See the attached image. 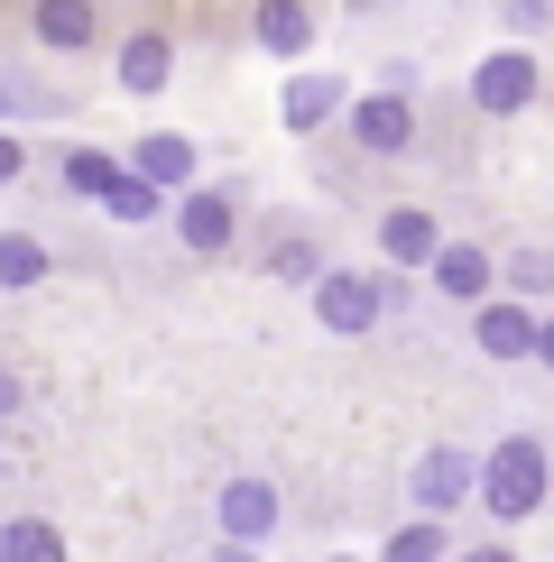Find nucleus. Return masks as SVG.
Returning a JSON list of instances; mask_svg holds the SVG:
<instances>
[{
    "mask_svg": "<svg viewBox=\"0 0 554 562\" xmlns=\"http://www.w3.org/2000/svg\"><path fill=\"white\" fill-rule=\"evenodd\" d=\"M545 488H554V461H545V442H536V434H499L490 452H480L472 498H490V517H499V526L536 517V507H545Z\"/></svg>",
    "mask_w": 554,
    "mask_h": 562,
    "instance_id": "f257e3e1",
    "label": "nucleus"
},
{
    "mask_svg": "<svg viewBox=\"0 0 554 562\" xmlns=\"http://www.w3.org/2000/svg\"><path fill=\"white\" fill-rule=\"evenodd\" d=\"M472 480H480V461H472V452H453V442H434V452H416L407 498H416V517H434V526H444L453 507L472 498Z\"/></svg>",
    "mask_w": 554,
    "mask_h": 562,
    "instance_id": "f03ea898",
    "label": "nucleus"
},
{
    "mask_svg": "<svg viewBox=\"0 0 554 562\" xmlns=\"http://www.w3.org/2000/svg\"><path fill=\"white\" fill-rule=\"evenodd\" d=\"M277 480H222V498H213V526H222V544H268L277 535Z\"/></svg>",
    "mask_w": 554,
    "mask_h": 562,
    "instance_id": "7ed1b4c3",
    "label": "nucleus"
},
{
    "mask_svg": "<svg viewBox=\"0 0 554 562\" xmlns=\"http://www.w3.org/2000/svg\"><path fill=\"white\" fill-rule=\"evenodd\" d=\"M379 304H388L379 277H352V268L314 277V314H323V333H369V323H379Z\"/></svg>",
    "mask_w": 554,
    "mask_h": 562,
    "instance_id": "20e7f679",
    "label": "nucleus"
},
{
    "mask_svg": "<svg viewBox=\"0 0 554 562\" xmlns=\"http://www.w3.org/2000/svg\"><path fill=\"white\" fill-rule=\"evenodd\" d=\"M480 350H490V360H536V314H527V304H480Z\"/></svg>",
    "mask_w": 554,
    "mask_h": 562,
    "instance_id": "39448f33",
    "label": "nucleus"
},
{
    "mask_svg": "<svg viewBox=\"0 0 554 562\" xmlns=\"http://www.w3.org/2000/svg\"><path fill=\"white\" fill-rule=\"evenodd\" d=\"M527 92H536V65H527V56H490V65L472 75V102H480V111H518Z\"/></svg>",
    "mask_w": 554,
    "mask_h": 562,
    "instance_id": "423d86ee",
    "label": "nucleus"
},
{
    "mask_svg": "<svg viewBox=\"0 0 554 562\" xmlns=\"http://www.w3.org/2000/svg\"><path fill=\"white\" fill-rule=\"evenodd\" d=\"M352 130H361V148H407V130H416V111H407V92H379V102H361L352 111Z\"/></svg>",
    "mask_w": 554,
    "mask_h": 562,
    "instance_id": "0eeeda50",
    "label": "nucleus"
},
{
    "mask_svg": "<svg viewBox=\"0 0 554 562\" xmlns=\"http://www.w3.org/2000/svg\"><path fill=\"white\" fill-rule=\"evenodd\" d=\"M379 240H388V259H398V268H434V249H444V240H434V213H416V203H407V213H388Z\"/></svg>",
    "mask_w": 554,
    "mask_h": 562,
    "instance_id": "6e6552de",
    "label": "nucleus"
},
{
    "mask_svg": "<svg viewBox=\"0 0 554 562\" xmlns=\"http://www.w3.org/2000/svg\"><path fill=\"white\" fill-rule=\"evenodd\" d=\"M0 562H65V535L46 517H10L0 526Z\"/></svg>",
    "mask_w": 554,
    "mask_h": 562,
    "instance_id": "1a4fd4ad",
    "label": "nucleus"
},
{
    "mask_svg": "<svg viewBox=\"0 0 554 562\" xmlns=\"http://www.w3.org/2000/svg\"><path fill=\"white\" fill-rule=\"evenodd\" d=\"M434 286L462 295V304H480L490 295V259H480V249H434Z\"/></svg>",
    "mask_w": 554,
    "mask_h": 562,
    "instance_id": "9d476101",
    "label": "nucleus"
},
{
    "mask_svg": "<svg viewBox=\"0 0 554 562\" xmlns=\"http://www.w3.org/2000/svg\"><path fill=\"white\" fill-rule=\"evenodd\" d=\"M176 231H185V249H222V240H231V203H222V194H195V203L176 213Z\"/></svg>",
    "mask_w": 554,
    "mask_h": 562,
    "instance_id": "9b49d317",
    "label": "nucleus"
},
{
    "mask_svg": "<svg viewBox=\"0 0 554 562\" xmlns=\"http://www.w3.org/2000/svg\"><path fill=\"white\" fill-rule=\"evenodd\" d=\"M138 176L148 184H185L195 176V148H185V138H138Z\"/></svg>",
    "mask_w": 554,
    "mask_h": 562,
    "instance_id": "f8f14e48",
    "label": "nucleus"
},
{
    "mask_svg": "<svg viewBox=\"0 0 554 562\" xmlns=\"http://www.w3.org/2000/svg\"><path fill=\"white\" fill-rule=\"evenodd\" d=\"M121 83H130V92H157V83H167V37H130V46H121Z\"/></svg>",
    "mask_w": 554,
    "mask_h": 562,
    "instance_id": "ddd939ff",
    "label": "nucleus"
},
{
    "mask_svg": "<svg viewBox=\"0 0 554 562\" xmlns=\"http://www.w3.org/2000/svg\"><path fill=\"white\" fill-rule=\"evenodd\" d=\"M37 37L46 46H84L92 37V10H84V0H37Z\"/></svg>",
    "mask_w": 554,
    "mask_h": 562,
    "instance_id": "4468645a",
    "label": "nucleus"
},
{
    "mask_svg": "<svg viewBox=\"0 0 554 562\" xmlns=\"http://www.w3.org/2000/svg\"><path fill=\"white\" fill-rule=\"evenodd\" d=\"M388 562H444V526H434V517H407L398 535H388Z\"/></svg>",
    "mask_w": 554,
    "mask_h": 562,
    "instance_id": "2eb2a0df",
    "label": "nucleus"
},
{
    "mask_svg": "<svg viewBox=\"0 0 554 562\" xmlns=\"http://www.w3.org/2000/svg\"><path fill=\"white\" fill-rule=\"evenodd\" d=\"M333 102H342V83H333V75H306V83L287 92V121H296V130H314V121H323Z\"/></svg>",
    "mask_w": 554,
    "mask_h": 562,
    "instance_id": "dca6fc26",
    "label": "nucleus"
},
{
    "mask_svg": "<svg viewBox=\"0 0 554 562\" xmlns=\"http://www.w3.org/2000/svg\"><path fill=\"white\" fill-rule=\"evenodd\" d=\"M259 37L277 46V56H296V46H306V10H296V0H268V10H259Z\"/></svg>",
    "mask_w": 554,
    "mask_h": 562,
    "instance_id": "f3484780",
    "label": "nucleus"
},
{
    "mask_svg": "<svg viewBox=\"0 0 554 562\" xmlns=\"http://www.w3.org/2000/svg\"><path fill=\"white\" fill-rule=\"evenodd\" d=\"M37 268H46L37 240H0V286H37Z\"/></svg>",
    "mask_w": 554,
    "mask_h": 562,
    "instance_id": "a211bd4d",
    "label": "nucleus"
},
{
    "mask_svg": "<svg viewBox=\"0 0 554 562\" xmlns=\"http://www.w3.org/2000/svg\"><path fill=\"white\" fill-rule=\"evenodd\" d=\"M102 203H111L121 222H148V213H157V184H148V176H121V184H111Z\"/></svg>",
    "mask_w": 554,
    "mask_h": 562,
    "instance_id": "6ab92c4d",
    "label": "nucleus"
},
{
    "mask_svg": "<svg viewBox=\"0 0 554 562\" xmlns=\"http://www.w3.org/2000/svg\"><path fill=\"white\" fill-rule=\"evenodd\" d=\"M65 176H75V194H111V184H121V167H111V157H75Z\"/></svg>",
    "mask_w": 554,
    "mask_h": 562,
    "instance_id": "aec40b11",
    "label": "nucleus"
},
{
    "mask_svg": "<svg viewBox=\"0 0 554 562\" xmlns=\"http://www.w3.org/2000/svg\"><path fill=\"white\" fill-rule=\"evenodd\" d=\"M277 277H314V249L306 240H277Z\"/></svg>",
    "mask_w": 554,
    "mask_h": 562,
    "instance_id": "412c9836",
    "label": "nucleus"
},
{
    "mask_svg": "<svg viewBox=\"0 0 554 562\" xmlns=\"http://www.w3.org/2000/svg\"><path fill=\"white\" fill-rule=\"evenodd\" d=\"M29 102H46V92H29V83H10V75H0V111H29Z\"/></svg>",
    "mask_w": 554,
    "mask_h": 562,
    "instance_id": "4be33fe9",
    "label": "nucleus"
},
{
    "mask_svg": "<svg viewBox=\"0 0 554 562\" xmlns=\"http://www.w3.org/2000/svg\"><path fill=\"white\" fill-rule=\"evenodd\" d=\"M453 562H518L508 544H472V553H453Z\"/></svg>",
    "mask_w": 554,
    "mask_h": 562,
    "instance_id": "5701e85b",
    "label": "nucleus"
},
{
    "mask_svg": "<svg viewBox=\"0 0 554 562\" xmlns=\"http://www.w3.org/2000/svg\"><path fill=\"white\" fill-rule=\"evenodd\" d=\"M536 360H545V369H554V323H536Z\"/></svg>",
    "mask_w": 554,
    "mask_h": 562,
    "instance_id": "b1692460",
    "label": "nucleus"
},
{
    "mask_svg": "<svg viewBox=\"0 0 554 562\" xmlns=\"http://www.w3.org/2000/svg\"><path fill=\"white\" fill-rule=\"evenodd\" d=\"M0 176H19V148H10V138H0Z\"/></svg>",
    "mask_w": 554,
    "mask_h": 562,
    "instance_id": "393cba45",
    "label": "nucleus"
}]
</instances>
